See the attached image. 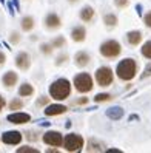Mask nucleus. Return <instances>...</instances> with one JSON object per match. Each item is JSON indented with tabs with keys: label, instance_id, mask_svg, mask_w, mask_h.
<instances>
[{
	"label": "nucleus",
	"instance_id": "6e6552de",
	"mask_svg": "<svg viewBox=\"0 0 151 153\" xmlns=\"http://www.w3.org/2000/svg\"><path fill=\"white\" fill-rule=\"evenodd\" d=\"M43 23H45V28L48 31H56V30H59L60 26H62V19L56 13H49V14L45 16Z\"/></svg>",
	"mask_w": 151,
	"mask_h": 153
},
{
	"label": "nucleus",
	"instance_id": "f257e3e1",
	"mask_svg": "<svg viewBox=\"0 0 151 153\" xmlns=\"http://www.w3.org/2000/svg\"><path fill=\"white\" fill-rule=\"evenodd\" d=\"M49 96L54 101H65L71 96V82L65 77H60L54 80L49 85Z\"/></svg>",
	"mask_w": 151,
	"mask_h": 153
},
{
	"label": "nucleus",
	"instance_id": "412c9836",
	"mask_svg": "<svg viewBox=\"0 0 151 153\" xmlns=\"http://www.w3.org/2000/svg\"><path fill=\"white\" fill-rule=\"evenodd\" d=\"M65 43H66V40H65L63 36H57V37H54V39L51 40V45L54 48H63Z\"/></svg>",
	"mask_w": 151,
	"mask_h": 153
},
{
	"label": "nucleus",
	"instance_id": "f704fd0d",
	"mask_svg": "<svg viewBox=\"0 0 151 153\" xmlns=\"http://www.w3.org/2000/svg\"><path fill=\"white\" fill-rule=\"evenodd\" d=\"M86 102H88V99H86V97H82V99H77L74 104H76V105H82V104H86Z\"/></svg>",
	"mask_w": 151,
	"mask_h": 153
},
{
	"label": "nucleus",
	"instance_id": "20e7f679",
	"mask_svg": "<svg viewBox=\"0 0 151 153\" xmlns=\"http://www.w3.org/2000/svg\"><path fill=\"white\" fill-rule=\"evenodd\" d=\"M83 138L80 136V134H76V133H69L65 136L63 139V149L69 153H77V152H80L83 149Z\"/></svg>",
	"mask_w": 151,
	"mask_h": 153
},
{
	"label": "nucleus",
	"instance_id": "4be33fe9",
	"mask_svg": "<svg viewBox=\"0 0 151 153\" xmlns=\"http://www.w3.org/2000/svg\"><path fill=\"white\" fill-rule=\"evenodd\" d=\"M103 22H105L106 26H116L117 25V17L114 14H106L103 17Z\"/></svg>",
	"mask_w": 151,
	"mask_h": 153
},
{
	"label": "nucleus",
	"instance_id": "bb28decb",
	"mask_svg": "<svg viewBox=\"0 0 151 153\" xmlns=\"http://www.w3.org/2000/svg\"><path fill=\"white\" fill-rule=\"evenodd\" d=\"M52 97H46V96H40V99H37V102H35V105L37 107H45L46 104H49Z\"/></svg>",
	"mask_w": 151,
	"mask_h": 153
},
{
	"label": "nucleus",
	"instance_id": "f3484780",
	"mask_svg": "<svg viewBox=\"0 0 151 153\" xmlns=\"http://www.w3.org/2000/svg\"><path fill=\"white\" fill-rule=\"evenodd\" d=\"M34 26H35L34 17H31V16H25V17H22V20H20V28H22V31L29 33V31L34 30Z\"/></svg>",
	"mask_w": 151,
	"mask_h": 153
},
{
	"label": "nucleus",
	"instance_id": "c85d7f7f",
	"mask_svg": "<svg viewBox=\"0 0 151 153\" xmlns=\"http://www.w3.org/2000/svg\"><path fill=\"white\" fill-rule=\"evenodd\" d=\"M114 3H116L117 8H127L128 3H130V0H114Z\"/></svg>",
	"mask_w": 151,
	"mask_h": 153
},
{
	"label": "nucleus",
	"instance_id": "1a4fd4ad",
	"mask_svg": "<svg viewBox=\"0 0 151 153\" xmlns=\"http://www.w3.org/2000/svg\"><path fill=\"white\" fill-rule=\"evenodd\" d=\"M15 67L19 70H22V71L29 70V67H31V56L26 51H20L19 54L15 56Z\"/></svg>",
	"mask_w": 151,
	"mask_h": 153
},
{
	"label": "nucleus",
	"instance_id": "c756f323",
	"mask_svg": "<svg viewBox=\"0 0 151 153\" xmlns=\"http://www.w3.org/2000/svg\"><path fill=\"white\" fill-rule=\"evenodd\" d=\"M10 40H11V43H19V40H20V34H19V33H11Z\"/></svg>",
	"mask_w": 151,
	"mask_h": 153
},
{
	"label": "nucleus",
	"instance_id": "0eeeda50",
	"mask_svg": "<svg viewBox=\"0 0 151 153\" xmlns=\"http://www.w3.org/2000/svg\"><path fill=\"white\" fill-rule=\"evenodd\" d=\"M63 134L60 131H54V130H49L46 133H43L42 136V141L46 144L49 147H62L63 146Z\"/></svg>",
	"mask_w": 151,
	"mask_h": 153
},
{
	"label": "nucleus",
	"instance_id": "9d476101",
	"mask_svg": "<svg viewBox=\"0 0 151 153\" xmlns=\"http://www.w3.org/2000/svg\"><path fill=\"white\" fill-rule=\"evenodd\" d=\"M2 141L8 146H19L22 142V133L20 131H5L2 134Z\"/></svg>",
	"mask_w": 151,
	"mask_h": 153
},
{
	"label": "nucleus",
	"instance_id": "c9c22d12",
	"mask_svg": "<svg viewBox=\"0 0 151 153\" xmlns=\"http://www.w3.org/2000/svg\"><path fill=\"white\" fill-rule=\"evenodd\" d=\"M5 60H6L5 53H2V51H0V65H3V64H5Z\"/></svg>",
	"mask_w": 151,
	"mask_h": 153
},
{
	"label": "nucleus",
	"instance_id": "393cba45",
	"mask_svg": "<svg viewBox=\"0 0 151 153\" xmlns=\"http://www.w3.org/2000/svg\"><path fill=\"white\" fill-rule=\"evenodd\" d=\"M122 114H123L122 108H111V110H108V116H110V118H113V119L122 118Z\"/></svg>",
	"mask_w": 151,
	"mask_h": 153
},
{
	"label": "nucleus",
	"instance_id": "cd10ccee",
	"mask_svg": "<svg viewBox=\"0 0 151 153\" xmlns=\"http://www.w3.org/2000/svg\"><path fill=\"white\" fill-rule=\"evenodd\" d=\"M17 152L19 153H39L37 149H31V147H20V149H17Z\"/></svg>",
	"mask_w": 151,
	"mask_h": 153
},
{
	"label": "nucleus",
	"instance_id": "7c9ffc66",
	"mask_svg": "<svg viewBox=\"0 0 151 153\" xmlns=\"http://www.w3.org/2000/svg\"><path fill=\"white\" fill-rule=\"evenodd\" d=\"M144 22H145V25L148 26V28H151V11L145 14V17H144Z\"/></svg>",
	"mask_w": 151,
	"mask_h": 153
},
{
	"label": "nucleus",
	"instance_id": "aec40b11",
	"mask_svg": "<svg viewBox=\"0 0 151 153\" xmlns=\"http://www.w3.org/2000/svg\"><path fill=\"white\" fill-rule=\"evenodd\" d=\"M23 105H25V102L22 101V99H19V97L13 99V101H11L10 104H8V107H10V110H13V111L22 110V108H23Z\"/></svg>",
	"mask_w": 151,
	"mask_h": 153
},
{
	"label": "nucleus",
	"instance_id": "b1692460",
	"mask_svg": "<svg viewBox=\"0 0 151 153\" xmlns=\"http://www.w3.org/2000/svg\"><path fill=\"white\" fill-rule=\"evenodd\" d=\"M52 48H54V47L51 45V42H49V43H42V45H40V51H42L45 56H51Z\"/></svg>",
	"mask_w": 151,
	"mask_h": 153
},
{
	"label": "nucleus",
	"instance_id": "7ed1b4c3",
	"mask_svg": "<svg viewBox=\"0 0 151 153\" xmlns=\"http://www.w3.org/2000/svg\"><path fill=\"white\" fill-rule=\"evenodd\" d=\"M73 85L76 88V91L79 93H90L93 87H94V80L93 77L88 74V73H80V74H77L73 80Z\"/></svg>",
	"mask_w": 151,
	"mask_h": 153
},
{
	"label": "nucleus",
	"instance_id": "ddd939ff",
	"mask_svg": "<svg viewBox=\"0 0 151 153\" xmlns=\"http://www.w3.org/2000/svg\"><path fill=\"white\" fill-rule=\"evenodd\" d=\"M68 111V107L62 105V104H51L45 108V114L46 116H60V114H65Z\"/></svg>",
	"mask_w": 151,
	"mask_h": 153
},
{
	"label": "nucleus",
	"instance_id": "5701e85b",
	"mask_svg": "<svg viewBox=\"0 0 151 153\" xmlns=\"http://www.w3.org/2000/svg\"><path fill=\"white\" fill-rule=\"evenodd\" d=\"M142 56L147 59H151V40L144 43V47H142Z\"/></svg>",
	"mask_w": 151,
	"mask_h": 153
},
{
	"label": "nucleus",
	"instance_id": "e433bc0d",
	"mask_svg": "<svg viewBox=\"0 0 151 153\" xmlns=\"http://www.w3.org/2000/svg\"><path fill=\"white\" fill-rule=\"evenodd\" d=\"M68 2H69V3H77L79 0H68Z\"/></svg>",
	"mask_w": 151,
	"mask_h": 153
},
{
	"label": "nucleus",
	"instance_id": "473e14b6",
	"mask_svg": "<svg viewBox=\"0 0 151 153\" xmlns=\"http://www.w3.org/2000/svg\"><path fill=\"white\" fill-rule=\"evenodd\" d=\"M148 76H151V64L145 68V71H144V74H142V79L144 77H148Z\"/></svg>",
	"mask_w": 151,
	"mask_h": 153
},
{
	"label": "nucleus",
	"instance_id": "f03ea898",
	"mask_svg": "<svg viewBox=\"0 0 151 153\" xmlns=\"http://www.w3.org/2000/svg\"><path fill=\"white\" fill-rule=\"evenodd\" d=\"M116 73H117V77L122 79V80H131L134 79L136 73H137V64L134 59H125L119 62V65L116 68Z\"/></svg>",
	"mask_w": 151,
	"mask_h": 153
},
{
	"label": "nucleus",
	"instance_id": "39448f33",
	"mask_svg": "<svg viewBox=\"0 0 151 153\" xmlns=\"http://www.w3.org/2000/svg\"><path fill=\"white\" fill-rule=\"evenodd\" d=\"M122 53V47L117 40H105L100 45V54L106 59H114Z\"/></svg>",
	"mask_w": 151,
	"mask_h": 153
},
{
	"label": "nucleus",
	"instance_id": "2f4dec72",
	"mask_svg": "<svg viewBox=\"0 0 151 153\" xmlns=\"http://www.w3.org/2000/svg\"><path fill=\"white\" fill-rule=\"evenodd\" d=\"M68 59V54H63V56H59L57 60H56V65H62V64H65Z\"/></svg>",
	"mask_w": 151,
	"mask_h": 153
},
{
	"label": "nucleus",
	"instance_id": "72a5a7b5",
	"mask_svg": "<svg viewBox=\"0 0 151 153\" xmlns=\"http://www.w3.org/2000/svg\"><path fill=\"white\" fill-rule=\"evenodd\" d=\"M5 105H6V101H5V97L0 94V111H2L5 108Z\"/></svg>",
	"mask_w": 151,
	"mask_h": 153
},
{
	"label": "nucleus",
	"instance_id": "f8f14e48",
	"mask_svg": "<svg viewBox=\"0 0 151 153\" xmlns=\"http://www.w3.org/2000/svg\"><path fill=\"white\" fill-rule=\"evenodd\" d=\"M90 62H91V56L88 54L86 51H77V53H76V56H74V64H76V67L85 68V67L90 65Z\"/></svg>",
	"mask_w": 151,
	"mask_h": 153
},
{
	"label": "nucleus",
	"instance_id": "a211bd4d",
	"mask_svg": "<svg viewBox=\"0 0 151 153\" xmlns=\"http://www.w3.org/2000/svg\"><path fill=\"white\" fill-rule=\"evenodd\" d=\"M127 40L130 45H133V47H136V45H139L142 42V33L140 31H130L127 34Z\"/></svg>",
	"mask_w": 151,
	"mask_h": 153
},
{
	"label": "nucleus",
	"instance_id": "423d86ee",
	"mask_svg": "<svg viewBox=\"0 0 151 153\" xmlns=\"http://www.w3.org/2000/svg\"><path fill=\"white\" fill-rule=\"evenodd\" d=\"M94 79H96L97 85L108 87L114 80V73H113V70L110 67H100V68H97L96 74H94Z\"/></svg>",
	"mask_w": 151,
	"mask_h": 153
},
{
	"label": "nucleus",
	"instance_id": "a878e982",
	"mask_svg": "<svg viewBox=\"0 0 151 153\" xmlns=\"http://www.w3.org/2000/svg\"><path fill=\"white\" fill-rule=\"evenodd\" d=\"M111 94H108V93H100V94H97L96 97H94V101L96 102H106V101H111Z\"/></svg>",
	"mask_w": 151,
	"mask_h": 153
},
{
	"label": "nucleus",
	"instance_id": "dca6fc26",
	"mask_svg": "<svg viewBox=\"0 0 151 153\" xmlns=\"http://www.w3.org/2000/svg\"><path fill=\"white\" fill-rule=\"evenodd\" d=\"M94 14H96V11L93 10L91 6H83L82 10H80V13H79V17H80V20L82 22H85V23H90L93 19H94Z\"/></svg>",
	"mask_w": 151,
	"mask_h": 153
},
{
	"label": "nucleus",
	"instance_id": "6ab92c4d",
	"mask_svg": "<svg viewBox=\"0 0 151 153\" xmlns=\"http://www.w3.org/2000/svg\"><path fill=\"white\" fill-rule=\"evenodd\" d=\"M34 94V87L31 84H22L19 87V96L20 97H31Z\"/></svg>",
	"mask_w": 151,
	"mask_h": 153
},
{
	"label": "nucleus",
	"instance_id": "4468645a",
	"mask_svg": "<svg viewBox=\"0 0 151 153\" xmlns=\"http://www.w3.org/2000/svg\"><path fill=\"white\" fill-rule=\"evenodd\" d=\"M71 39H73L76 43H82L86 39V30H85V26H82V25L74 26V28L71 30Z\"/></svg>",
	"mask_w": 151,
	"mask_h": 153
},
{
	"label": "nucleus",
	"instance_id": "9b49d317",
	"mask_svg": "<svg viewBox=\"0 0 151 153\" xmlns=\"http://www.w3.org/2000/svg\"><path fill=\"white\" fill-rule=\"evenodd\" d=\"M8 121L11 124H17V125H22L31 121V116L28 113H22V111H14L11 114H8Z\"/></svg>",
	"mask_w": 151,
	"mask_h": 153
},
{
	"label": "nucleus",
	"instance_id": "2eb2a0df",
	"mask_svg": "<svg viewBox=\"0 0 151 153\" xmlns=\"http://www.w3.org/2000/svg\"><path fill=\"white\" fill-rule=\"evenodd\" d=\"M17 80H19V76H17V73H14V71H6L2 76V84L6 88H13L17 84Z\"/></svg>",
	"mask_w": 151,
	"mask_h": 153
}]
</instances>
